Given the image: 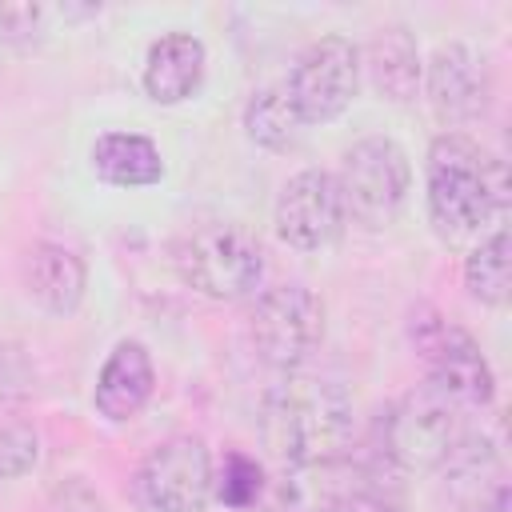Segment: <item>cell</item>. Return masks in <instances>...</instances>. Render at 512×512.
Returning a JSON list of instances; mask_svg holds the SVG:
<instances>
[{
  "label": "cell",
  "instance_id": "obj_1",
  "mask_svg": "<svg viewBox=\"0 0 512 512\" xmlns=\"http://www.w3.org/2000/svg\"><path fill=\"white\" fill-rule=\"evenodd\" d=\"M356 408L344 384L308 372H284L260 404V436L268 452L292 468L344 460L352 448Z\"/></svg>",
  "mask_w": 512,
  "mask_h": 512
},
{
  "label": "cell",
  "instance_id": "obj_2",
  "mask_svg": "<svg viewBox=\"0 0 512 512\" xmlns=\"http://www.w3.org/2000/svg\"><path fill=\"white\" fill-rule=\"evenodd\" d=\"M508 208L504 160L464 132H444L428 148V216L444 236H468Z\"/></svg>",
  "mask_w": 512,
  "mask_h": 512
},
{
  "label": "cell",
  "instance_id": "obj_3",
  "mask_svg": "<svg viewBox=\"0 0 512 512\" xmlns=\"http://www.w3.org/2000/svg\"><path fill=\"white\" fill-rule=\"evenodd\" d=\"M176 268L188 288L208 300H240L264 276V248L240 224H204L176 248Z\"/></svg>",
  "mask_w": 512,
  "mask_h": 512
},
{
  "label": "cell",
  "instance_id": "obj_4",
  "mask_svg": "<svg viewBox=\"0 0 512 512\" xmlns=\"http://www.w3.org/2000/svg\"><path fill=\"white\" fill-rule=\"evenodd\" d=\"M468 412L452 408L444 396H436L428 384H420L416 392H408L380 424L384 432V456L396 468H444L456 448L464 444V436L472 432L464 424Z\"/></svg>",
  "mask_w": 512,
  "mask_h": 512
},
{
  "label": "cell",
  "instance_id": "obj_5",
  "mask_svg": "<svg viewBox=\"0 0 512 512\" xmlns=\"http://www.w3.org/2000/svg\"><path fill=\"white\" fill-rule=\"evenodd\" d=\"M336 184L352 220H360L364 228H384L400 216L412 188L408 152L392 136H364L344 152Z\"/></svg>",
  "mask_w": 512,
  "mask_h": 512
},
{
  "label": "cell",
  "instance_id": "obj_6",
  "mask_svg": "<svg viewBox=\"0 0 512 512\" xmlns=\"http://www.w3.org/2000/svg\"><path fill=\"white\" fill-rule=\"evenodd\" d=\"M248 336L264 364L296 372L324 340V304L304 284H276L256 296Z\"/></svg>",
  "mask_w": 512,
  "mask_h": 512
},
{
  "label": "cell",
  "instance_id": "obj_7",
  "mask_svg": "<svg viewBox=\"0 0 512 512\" xmlns=\"http://www.w3.org/2000/svg\"><path fill=\"white\" fill-rule=\"evenodd\" d=\"M212 484L208 444L192 432H180L144 456L132 488L140 512H204Z\"/></svg>",
  "mask_w": 512,
  "mask_h": 512
},
{
  "label": "cell",
  "instance_id": "obj_8",
  "mask_svg": "<svg viewBox=\"0 0 512 512\" xmlns=\"http://www.w3.org/2000/svg\"><path fill=\"white\" fill-rule=\"evenodd\" d=\"M416 348L428 364V388L436 396H444L452 408L460 412H476V408H488L492 396H496V380H492V368L484 360V352L476 348V340L432 316V320H420L416 328Z\"/></svg>",
  "mask_w": 512,
  "mask_h": 512
},
{
  "label": "cell",
  "instance_id": "obj_9",
  "mask_svg": "<svg viewBox=\"0 0 512 512\" xmlns=\"http://www.w3.org/2000/svg\"><path fill=\"white\" fill-rule=\"evenodd\" d=\"M288 96L304 124H328L336 120L356 88H360V48L348 36H320L312 40L288 76Z\"/></svg>",
  "mask_w": 512,
  "mask_h": 512
},
{
  "label": "cell",
  "instance_id": "obj_10",
  "mask_svg": "<svg viewBox=\"0 0 512 512\" xmlns=\"http://www.w3.org/2000/svg\"><path fill=\"white\" fill-rule=\"evenodd\" d=\"M344 196L332 172H296L276 200V236L296 252H320L344 232Z\"/></svg>",
  "mask_w": 512,
  "mask_h": 512
},
{
  "label": "cell",
  "instance_id": "obj_11",
  "mask_svg": "<svg viewBox=\"0 0 512 512\" xmlns=\"http://www.w3.org/2000/svg\"><path fill=\"white\" fill-rule=\"evenodd\" d=\"M424 88H428V104L436 112L440 124H468L484 112L488 100V76L476 64V56L464 44H440L424 68Z\"/></svg>",
  "mask_w": 512,
  "mask_h": 512
},
{
  "label": "cell",
  "instance_id": "obj_12",
  "mask_svg": "<svg viewBox=\"0 0 512 512\" xmlns=\"http://www.w3.org/2000/svg\"><path fill=\"white\" fill-rule=\"evenodd\" d=\"M152 388H156V368L148 348L140 340H120L96 376L92 404L108 420H132L148 404Z\"/></svg>",
  "mask_w": 512,
  "mask_h": 512
},
{
  "label": "cell",
  "instance_id": "obj_13",
  "mask_svg": "<svg viewBox=\"0 0 512 512\" xmlns=\"http://www.w3.org/2000/svg\"><path fill=\"white\" fill-rule=\"evenodd\" d=\"M208 52L192 32H168L148 48L144 60V92L156 104H180L204 84Z\"/></svg>",
  "mask_w": 512,
  "mask_h": 512
},
{
  "label": "cell",
  "instance_id": "obj_14",
  "mask_svg": "<svg viewBox=\"0 0 512 512\" xmlns=\"http://www.w3.org/2000/svg\"><path fill=\"white\" fill-rule=\"evenodd\" d=\"M24 284H28V296L52 312V316H68L80 308L84 300V284H88V272H84V260L64 248V244H36L28 252V264H24Z\"/></svg>",
  "mask_w": 512,
  "mask_h": 512
},
{
  "label": "cell",
  "instance_id": "obj_15",
  "mask_svg": "<svg viewBox=\"0 0 512 512\" xmlns=\"http://www.w3.org/2000/svg\"><path fill=\"white\" fill-rule=\"evenodd\" d=\"M360 68H368L372 88L392 104H408L416 96V88H420V76H424L420 48H416V40H412V32L404 24L380 28L364 48V64Z\"/></svg>",
  "mask_w": 512,
  "mask_h": 512
},
{
  "label": "cell",
  "instance_id": "obj_16",
  "mask_svg": "<svg viewBox=\"0 0 512 512\" xmlns=\"http://www.w3.org/2000/svg\"><path fill=\"white\" fill-rule=\"evenodd\" d=\"M92 168L116 188H148L164 176L160 148L140 132H104L92 144Z\"/></svg>",
  "mask_w": 512,
  "mask_h": 512
},
{
  "label": "cell",
  "instance_id": "obj_17",
  "mask_svg": "<svg viewBox=\"0 0 512 512\" xmlns=\"http://www.w3.org/2000/svg\"><path fill=\"white\" fill-rule=\"evenodd\" d=\"M300 128H304V120H300V112H296V104H292V96H288L284 84L280 88H260L248 100V108H244V132H248V140L260 144V148H268V152L292 148L300 140Z\"/></svg>",
  "mask_w": 512,
  "mask_h": 512
},
{
  "label": "cell",
  "instance_id": "obj_18",
  "mask_svg": "<svg viewBox=\"0 0 512 512\" xmlns=\"http://www.w3.org/2000/svg\"><path fill=\"white\" fill-rule=\"evenodd\" d=\"M464 284L480 304H504L512 288V240L508 228H496L488 240H480L464 264Z\"/></svg>",
  "mask_w": 512,
  "mask_h": 512
},
{
  "label": "cell",
  "instance_id": "obj_19",
  "mask_svg": "<svg viewBox=\"0 0 512 512\" xmlns=\"http://www.w3.org/2000/svg\"><path fill=\"white\" fill-rule=\"evenodd\" d=\"M260 484H264L260 464H256L252 456H244V452H232V456L224 460L220 484H212V488H216V496H220L228 508H248V504H256Z\"/></svg>",
  "mask_w": 512,
  "mask_h": 512
},
{
  "label": "cell",
  "instance_id": "obj_20",
  "mask_svg": "<svg viewBox=\"0 0 512 512\" xmlns=\"http://www.w3.org/2000/svg\"><path fill=\"white\" fill-rule=\"evenodd\" d=\"M40 460V436L28 424H8L0 428V480L28 476Z\"/></svg>",
  "mask_w": 512,
  "mask_h": 512
},
{
  "label": "cell",
  "instance_id": "obj_21",
  "mask_svg": "<svg viewBox=\"0 0 512 512\" xmlns=\"http://www.w3.org/2000/svg\"><path fill=\"white\" fill-rule=\"evenodd\" d=\"M28 392V368H24V356L20 348L12 344H0V404L16 400Z\"/></svg>",
  "mask_w": 512,
  "mask_h": 512
}]
</instances>
